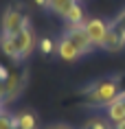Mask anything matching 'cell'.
I'll use <instances>...</instances> for the list:
<instances>
[{"instance_id": "obj_3", "label": "cell", "mask_w": 125, "mask_h": 129, "mask_svg": "<svg viewBox=\"0 0 125 129\" xmlns=\"http://www.w3.org/2000/svg\"><path fill=\"white\" fill-rule=\"evenodd\" d=\"M24 28H31V20L22 11V7H18V5L7 7V11L2 13V22H0V33L15 35L20 31H24Z\"/></svg>"}, {"instance_id": "obj_21", "label": "cell", "mask_w": 125, "mask_h": 129, "mask_svg": "<svg viewBox=\"0 0 125 129\" xmlns=\"http://www.w3.org/2000/svg\"><path fill=\"white\" fill-rule=\"evenodd\" d=\"M123 101H125V94H123Z\"/></svg>"}, {"instance_id": "obj_10", "label": "cell", "mask_w": 125, "mask_h": 129, "mask_svg": "<svg viewBox=\"0 0 125 129\" xmlns=\"http://www.w3.org/2000/svg\"><path fill=\"white\" fill-rule=\"evenodd\" d=\"M105 112H108V120H110L112 125L123 122L125 120V101H123V96L116 99L114 103H110V105L105 107Z\"/></svg>"}, {"instance_id": "obj_15", "label": "cell", "mask_w": 125, "mask_h": 129, "mask_svg": "<svg viewBox=\"0 0 125 129\" xmlns=\"http://www.w3.org/2000/svg\"><path fill=\"white\" fill-rule=\"evenodd\" d=\"M9 68L5 63H0V105H5V81H7Z\"/></svg>"}, {"instance_id": "obj_4", "label": "cell", "mask_w": 125, "mask_h": 129, "mask_svg": "<svg viewBox=\"0 0 125 129\" xmlns=\"http://www.w3.org/2000/svg\"><path fill=\"white\" fill-rule=\"evenodd\" d=\"M24 83H27V72L20 66H11L7 72V81H5V105L20 96Z\"/></svg>"}, {"instance_id": "obj_20", "label": "cell", "mask_w": 125, "mask_h": 129, "mask_svg": "<svg viewBox=\"0 0 125 129\" xmlns=\"http://www.w3.org/2000/svg\"><path fill=\"white\" fill-rule=\"evenodd\" d=\"M114 129H125V120H123V122H118V125H114Z\"/></svg>"}, {"instance_id": "obj_9", "label": "cell", "mask_w": 125, "mask_h": 129, "mask_svg": "<svg viewBox=\"0 0 125 129\" xmlns=\"http://www.w3.org/2000/svg\"><path fill=\"white\" fill-rule=\"evenodd\" d=\"M64 22H66V26H83L86 24V9L79 0L68 9V13L64 15Z\"/></svg>"}, {"instance_id": "obj_8", "label": "cell", "mask_w": 125, "mask_h": 129, "mask_svg": "<svg viewBox=\"0 0 125 129\" xmlns=\"http://www.w3.org/2000/svg\"><path fill=\"white\" fill-rule=\"evenodd\" d=\"M57 55H59V59H64V61H77L81 57L79 48H77L66 35H64L62 40H59V44H57Z\"/></svg>"}, {"instance_id": "obj_1", "label": "cell", "mask_w": 125, "mask_h": 129, "mask_svg": "<svg viewBox=\"0 0 125 129\" xmlns=\"http://www.w3.org/2000/svg\"><path fill=\"white\" fill-rule=\"evenodd\" d=\"M123 94H125V75H108L103 79L92 81L88 88L79 92L83 103L92 105V107H108Z\"/></svg>"}, {"instance_id": "obj_16", "label": "cell", "mask_w": 125, "mask_h": 129, "mask_svg": "<svg viewBox=\"0 0 125 129\" xmlns=\"http://www.w3.org/2000/svg\"><path fill=\"white\" fill-rule=\"evenodd\" d=\"M40 50L44 55H51L53 50H57V46H55V42L51 40V37H42L40 40Z\"/></svg>"}, {"instance_id": "obj_19", "label": "cell", "mask_w": 125, "mask_h": 129, "mask_svg": "<svg viewBox=\"0 0 125 129\" xmlns=\"http://www.w3.org/2000/svg\"><path fill=\"white\" fill-rule=\"evenodd\" d=\"M48 129H72L70 125H64V122H57V125H53V127H48Z\"/></svg>"}, {"instance_id": "obj_5", "label": "cell", "mask_w": 125, "mask_h": 129, "mask_svg": "<svg viewBox=\"0 0 125 129\" xmlns=\"http://www.w3.org/2000/svg\"><path fill=\"white\" fill-rule=\"evenodd\" d=\"M83 26H86L88 35H90L92 44L97 48H103L105 40H108V33H110V28H112V22L101 20V18H90V20H86Z\"/></svg>"}, {"instance_id": "obj_18", "label": "cell", "mask_w": 125, "mask_h": 129, "mask_svg": "<svg viewBox=\"0 0 125 129\" xmlns=\"http://www.w3.org/2000/svg\"><path fill=\"white\" fill-rule=\"evenodd\" d=\"M33 5H37L40 9H48L51 7V0H33Z\"/></svg>"}, {"instance_id": "obj_13", "label": "cell", "mask_w": 125, "mask_h": 129, "mask_svg": "<svg viewBox=\"0 0 125 129\" xmlns=\"http://www.w3.org/2000/svg\"><path fill=\"white\" fill-rule=\"evenodd\" d=\"M75 2H77V0H51V7H48V9H51L55 15L64 18V15L68 13V9L72 7Z\"/></svg>"}, {"instance_id": "obj_17", "label": "cell", "mask_w": 125, "mask_h": 129, "mask_svg": "<svg viewBox=\"0 0 125 129\" xmlns=\"http://www.w3.org/2000/svg\"><path fill=\"white\" fill-rule=\"evenodd\" d=\"M112 26H118V28H123V31H125V9L112 20Z\"/></svg>"}, {"instance_id": "obj_7", "label": "cell", "mask_w": 125, "mask_h": 129, "mask_svg": "<svg viewBox=\"0 0 125 129\" xmlns=\"http://www.w3.org/2000/svg\"><path fill=\"white\" fill-rule=\"evenodd\" d=\"M123 48H125V31L118 28V26H112L110 33H108V40L103 44V50H108V53H118Z\"/></svg>"}, {"instance_id": "obj_14", "label": "cell", "mask_w": 125, "mask_h": 129, "mask_svg": "<svg viewBox=\"0 0 125 129\" xmlns=\"http://www.w3.org/2000/svg\"><path fill=\"white\" fill-rule=\"evenodd\" d=\"M83 129H114V125L108 118H90Z\"/></svg>"}, {"instance_id": "obj_12", "label": "cell", "mask_w": 125, "mask_h": 129, "mask_svg": "<svg viewBox=\"0 0 125 129\" xmlns=\"http://www.w3.org/2000/svg\"><path fill=\"white\" fill-rule=\"evenodd\" d=\"M18 127V116L7 112L5 105H0V129H15Z\"/></svg>"}, {"instance_id": "obj_2", "label": "cell", "mask_w": 125, "mask_h": 129, "mask_svg": "<svg viewBox=\"0 0 125 129\" xmlns=\"http://www.w3.org/2000/svg\"><path fill=\"white\" fill-rule=\"evenodd\" d=\"M35 48V33L31 28H24L15 35L0 33V50L13 61H22L33 53Z\"/></svg>"}, {"instance_id": "obj_6", "label": "cell", "mask_w": 125, "mask_h": 129, "mask_svg": "<svg viewBox=\"0 0 125 129\" xmlns=\"http://www.w3.org/2000/svg\"><path fill=\"white\" fill-rule=\"evenodd\" d=\"M66 37H68L72 44H75L77 48H79V53L81 55H88L94 50V44H92L90 35H88V31H86V26H66Z\"/></svg>"}, {"instance_id": "obj_11", "label": "cell", "mask_w": 125, "mask_h": 129, "mask_svg": "<svg viewBox=\"0 0 125 129\" xmlns=\"http://www.w3.org/2000/svg\"><path fill=\"white\" fill-rule=\"evenodd\" d=\"M18 116V127L20 129H37V116L33 114V112H20Z\"/></svg>"}]
</instances>
